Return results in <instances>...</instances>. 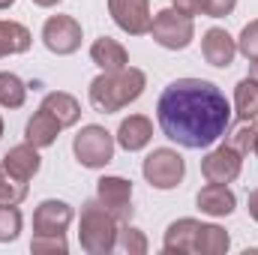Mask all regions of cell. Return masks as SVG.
Wrapping results in <instances>:
<instances>
[{
    "instance_id": "6da1fadb",
    "label": "cell",
    "mask_w": 258,
    "mask_h": 255,
    "mask_svg": "<svg viewBox=\"0 0 258 255\" xmlns=\"http://www.w3.org/2000/svg\"><path fill=\"white\" fill-rule=\"evenodd\" d=\"M156 120L165 138L186 150L216 144L231 123L225 93L204 78H177L156 99Z\"/></svg>"
},
{
    "instance_id": "7a4b0ae2",
    "label": "cell",
    "mask_w": 258,
    "mask_h": 255,
    "mask_svg": "<svg viewBox=\"0 0 258 255\" xmlns=\"http://www.w3.org/2000/svg\"><path fill=\"white\" fill-rule=\"evenodd\" d=\"M147 87V75L135 66H123L117 72H102L90 81L87 96L90 105L102 114H114L120 108H126L129 102H135Z\"/></svg>"
},
{
    "instance_id": "3957f363",
    "label": "cell",
    "mask_w": 258,
    "mask_h": 255,
    "mask_svg": "<svg viewBox=\"0 0 258 255\" xmlns=\"http://www.w3.org/2000/svg\"><path fill=\"white\" fill-rule=\"evenodd\" d=\"M117 228H120V222L102 207L99 198L84 201V207H81V222H78V240H81V249H84V252H90V255L114 252Z\"/></svg>"
},
{
    "instance_id": "277c9868",
    "label": "cell",
    "mask_w": 258,
    "mask_h": 255,
    "mask_svg": "<svg viewBox=\"0 0 258 255\" xmlns=\"http://www.w3.org/2000/svg\"><path fill=\"white\" fill-rule=\"evenodd\" d=\"M150 36L156 45L168 48V51H183L189 48L195 39V21L192 15L180 12V9H159L153 15V24H150Z\"/></svg>"
},
{
    "instance_id": "5b68a950",
    "label": "cell",
    "mask_w": 258,
    "mask_h": 255,
    "mask_svg": "<svg viewBox=\"0 0 258 255\" xmlns=\"http://www.w3.org/2000/svg\"><path fill=\"white\" fill-rule=\"evenodd\" d=\"M114 135L99 123L81 126V132L72 138V153L84 168H105L114 159Z\"/></svg>"
},
{
    "instance_id": "8992f818",
    "label": "cell",
    "mask_w": 258,
    "mask_h": 255,
    "mask_svg": "<svg viewBox=\"0 0 258 255\" xmlns=\"http://www.w3.org/2000/svg\"><path fill=\"white\" fill-rule=\"evenodd\" d=\"M141 174L144 180L153 186V189H177L183 183V174H186V162L177 150L171 147H156L153 153H147L144 165H141Z\"/></svg>"
},
{
    "instance_id": "52a82bcc",
    "label": "cell",
    "mask_w": 258,
    "mask_h": 255,
    "mask_svg": "<svg viewBox=\"0 0 258 255\" xmlns=\"http://www.w3.org/2000/svg\"><path fill=\"white\" fill-rule=\"evenodd\" d=\"M42 42L57 57L75 54L81 48V24L72 15H51L42 24Z\"/></svg>"
},
{
    "instance_id": "ba28073f",
    "label": "cell",
    "mask_w": 258,
    "mask_h": 255,
    "mask_svg": "<svg viewBox=\"0 0 258 255\" xmlns=\"http://www.w3.org/2000/svg\"><path fill=\"white\" fill-rule=\"evenodd\" d=\"M96 198L120 225L129 222V216H132V183L126 177H117V174L99 177L96 180Z\"/></svg>"
},
{
    "instance_id": "9c48e42d",
    "label": "cell",
    "mask_w": 258,
    "mask_h": 255,
    "mask_svg": "<svg viewBox=\"0 0 258 255\" xmlns=\"http://www.w3.org/2000/svg\"><path fill=\"white\" fill-rule=\"evenodd\" d=\"M108 12H111L114 24L129 36L150 33V24H153L150 0H108Z\"/></svg>"
},
{
    "instance_id": "30bf717a",
    "label": "cell",
    "mask_w": 258,
    "mask_h": 255,
    "mask_svg": "<svg viewBox=\"0 0 258 255\" xmlns=\"http://www.w3.org/2000/svg\"><path fill=\"white\" fill-rule=\"evenodd\" d=\"M243 171V156L237 150H231L228 144L210 150L201 159V174L207 183H234Z\"/></svg>"
},
{
    "instance_id": "8fae6325",
    "label": "cell",
    "mask_w": 258,
    "mask_h": 255,
    "mask_svg": "<svg viewBox=\"0 0 258 255\" xmlns=\"http://www.w3.org/2000/svg\"><path fill=\"white\" fill-rule=\"evenodd\" d=\"M72 216H75V210L66 201L45 198L33 213V234H66Z\"/></svg>"
},
{
    "instance_id": "7c38bea8",
    "label": "cell",
    "mask_w": 258,
    "mask_h": 255,
    "mask_svg": "<svg viewBox=\"0 0 258 255\" xmlns=\"http://www.w3.org/2000/svg\"><path fill=\"white\" fill-rule=\"evenodd\" d=\"M201 54L210 66H219V69H228L237 57V39H231L228 30L222 27H210L204 36H201Z\"/></svg>"
},
{
    "instance_id": "4fadbf2b",
    "label": "cell",
    "mask_w": 258,
    "mask_h": 255,
    "mask_svg": "<svg viewBox=\"0 0 258 255\" xmlns=\"http://www.w3.org/2000/svg\"><path fill=\"white\" fill-rule=\"evenodd\" d=\"M195 204H198L201 213L219 219V216H231V213H234L237 198H234V192L228 189V183H207V186L198 189Z\"/></svg>"
},
{
    "instance_id": "5bb4252c",
    "label": "cell",
    "mask_w": 258,
    "mask_h": 255,
    "mask_svg": "<svg viewBox=\"0 0 258 255\" xmlns=\"http://www.w3.org/2000/svg\"><path fill=\"white\" fill-rule=\"evenodd\" d=\"M0 165L6 171H12L15 177H21V180H33L39 174V168H42V156H39V147H33L30 141H24V144L9 147V153L3 156Z\"/></svg>"
},
{
    "instance_id": "9a60e30c",
    "label": "cell",
    "mask_w": 258,
    "mask_h": 255,
    "mask_svg": "<svg viewBox=\"0 0 258 255\" xmlns=\"http://www.w3.org/2000/svg\"><path fill=\"white\" fill-rule=\"evenodd\" d=\"M150 138H153V123L144 114H129V117H123L120 126H117V135H114V141L123 150H129V153L144 150L150 144Z\"/></svg>"
},
{
    "instance_id": "2e32d148",
    "label": "cell",
    "mask_w": 258,
    "mask_h": 255,
    "mask_svg": "<svg viewBox=\"0 0 258 255\" xmlns=\"http://www.w3.org/2000/svg\"><path fill=\"white\" fill-rule=\"evenodd\" d=\"M198 219L192 216H183V219H174L168 228H165V240H162V249L171 255H189L195 252V237H198Z\"/></svg>"
},
{
    "instance_id": "e0dca14e",
    "label": "cell",
    "mask_w": 258,
    "mask_h": 255,
    "mask_svg": "<svg viewBox=\"0 0 258 255\" xmlns=\"http://www.w3.org/2000/svg\"><path fill=\"white\" fill-rule=\"evenodd\" d=\"M39 108L48 111V114H51L63 129L75 126V123L81 120V105H78V99H75L72 93H63V90H51V93H45Z\"/></svg>"
},
{
    "instance_id": "ac0fdd59",
    "label": "cell",
    "mask_w": 258,
    "mask_h": 255,
    "mask_svg": "<svg viewBox=\"0 0 258 255\" xmlns=\"http://www.w3.org/2000/svg\"><path fill=\"white\" fill-rule=\"evenodd\" d=\"M90 60L99 66L102 72H117V69L129 66V54H126V48H123L117 39H111V36H99V39L90 45Z\"/></svg>"
},
{
    "instance_id": "d6986e66",
    "label": "cell",
    "mask_w": 258,
    "mask_h": 255,
    "mask_svg": "<svg viewBox=\"0 0 258 255\" xmlns=\"http://www.w3.org/2000/svg\"><path fill=\"white\" fill-rule=\"evenodd\" d=\"M60 129H63V126H60V123H57V120H54L48 111H42V108H39V111H36V114L27 120L24 138H27L33 147H39V150H42V147H51V144L57 141Z\"/></svg>"
},
{
    "instance_id": "ffe728a7",
    "label": "cell",
    "mask_w": 258,
    "mask_h": 255,
    "mask_svg": "<svg viewBox=\"0 0 258 255\" xmlns=\"http://www.w3.org/2000/svg\"><path fill=\"white\" fill-rule=\"evenodd\" d=\"M33 36L24 24L18 21H0V57H9V54H24L30 48Z\"/></svg>"
},
{
    "instance_id": "44dd1931",
    "label": "cell",
    "mask_w": 258,
    "mask_h": 255,
    "mask_svg": "<svg viewBox=\"0 0 258 255\" xmlns=\"http://www.w3.org/2000/svg\"><path fill=\"white\" fill-rule=\"evenodd\" d=\"M228 246H231V237H228V231L225 228H219V225H207V222H201L198 225V237H195V255H222L228 252Z\"/></svg>"
},
{
    "instance_id": "7402d4cb",
    "label": "cell",
    "mask_w": 258,
    "mask_h": 255,
    "mask_svg": "<svg viewBox=\"0 0 258 255\" xmlns=\"http://www.w3.org/2000/svg\"><path fill=\"white\" fill-rule=\"evenodd\" d=\"M234 111L240 120H255L258 117V81L243 78L234 87Z\"/></svg>"
},
{
    "instance_id": "603a6c76",
    "label": "cell",
    "mask_w": 258,
    "mask_h": 255,
    "mask_svg": "<svg viewBox=\"0 0 258 255\" xmlns=\"http://www.w3.org/2000/svg\"><path fill=\"white\" fill-rule=\"evenodd\" d=\"M27 99V84L15 72H0V105L3 108H21Z\"/></svg>"
},
{
    "instance_id": "cb8c5ba5",
    "label": "cell",
    "mask_w": 258,
    "mask_h": 255,
    "mask_svg": "<svg viewBox=\"0 0 258 255\" xmlns=\"http://www.w3.org/2000/svg\"><path fill=\"white\" fill-rule=\"evenodd\" d=\"M255 135H258L255 120H240L237 126L225 135V144H228L231 150H237L240 156H246V153L255 150Z\"/></svg>"
},
{
    "instance_id": "d4e9b609",
    "label": "cell",
    "mask_w": 258,
    "mask_h": 255,
    "mask_svg": "<svg viewBox=\"0 0 258 255\" xmlns=\"http://www.w3.org/2000/svg\"><path fill=\"white\" fill-rule=\"evenodd\" d=\"M27 198V180L15 177L0 165V204H21Z\"/></svg>"
},
{
    "instance_id": "484cf974",
    "label": "cell",
    "mask_w": 258,
    "mask_h": 255,
    "mask_svg": "<svg viewBox=\"0 0 258 255\" xmlns=\"http://www.w3.org/2000/svg\"><path fill=\"white\" fill-rule=\"evenodd\" d=\"M21 225H24V219H21L18 204H0V243L18 240Z\"/></svg>"
},
{
    "instance_id": "4316f807",
    "label": "cell",
    "mask_w": 258,
    "mask_h": 255,
    "mask_svg": "<svg viewBox=\"0 0 258 255\" xmlns=\"http://www.w3.org/2000/svg\"><path fill=\"white\" fill-rule=\"evenodd\" d=\"M114 249H120V252H126V255H144L147 252V237H144V231H138V228H132L129 222H123V225L117 228V243H114Z\"/></svg>"
},
{
    "instance_id": "83f0119b",
    "label": "cell",
    "mask_w": 258,
    "mask_h": 255,
    "mask_svg": "<svg viewBox=\"0 0 258 255\" xmlns=\"http://www.w3.org/2000/svg\"><path fill=\"white\" fill-rule=\"evenodd\" d=\"M30 252H36V255L60 252V255H66V252H69L66 234H33V240H30Z\"/></svg>"
},
{
    "instance_id": "f1b7e54d",
    "label": "cell",
    "mask_w": 258,
    "mask_h": 255,
    "mask_svg": "<svg viewBox=\"0 0 258 255\" xmlns=\"http://www.w3.org/2000/svg\"><path fill=\"white\" fill-rule=\"evenodd\" d=\"M237 51H240L246 60H258V18H255V21H249V24L240 30Z\"/></svg>"
},
{
    "instance_id": "f546056e",
    "label": "cell",
    "mask_w": 258,
    "mask_h": 255,
    "mask_svg": "<svg viewBox=\"0 0 258 255\" xmlns=\"http://www.w3.org/2000/svg\"><path fill=\"white\" fill-rule=\"evenodd\" d=\"M237 6V0H201V15L207 18H225L231 15Z\"/></svg>"
},
{
    "instance_id": "4dcf8cb0",
    "label": "cell",
    "mask_w": 258,
    "mask_h": 255,
    "mask_svg": "<svg viewBox=\"0 0 258 255\" xmlns=\"http://www.w3.org/2000/svg\"><path fill=\"white\" fill-rule=\"evenodd\" d=\"M171 6L186 15H201V0H171Z\"/></svg>"
},
{
    "instance_id": "1f68e13d",
    "label": "cell",
    "mask_w": 258,
    "mask_h": 255,
    "mask_svg": "<svg viewBox=\"0 0 258 255\" xmlns=\"http://www.w3.org/2000/svg\"><path fill=\"white\" fill-rule=\"evenodd\" d=\"M246 210H249V216L258 222V189L249 192V198H246Z\"/></svg>"
},
{
    "instance_id": "d6a6232c",
    "label": "cell",
    "mask_w": 258,
    "mask_h": 255,
    "mask_svg": "<svg viewBox=\"0 0 258 255\" xmlns=\"http://www.w3.org/2000/svg\"><path fill=\"white\" fill-rule=\"evenodd\" d=\"M36 6H42V9H51V6H57V3H63V0H33Z\"/></svg>"
},
{
    "instance_id": "836d02e7",
    "label": "cell",
    "mask_w": 258,
    "mask_h": 255,
    "mask_svg": "<svg viewBox=\"0 0 258 255\" xmlns=\"http://www.w3.org/2000/svg\"><path fill=\"white\" fill-rule=\"evenodd\" d=\"M249 78L258 81V60H249Z\"/></svg>"
},
{
    "instance_id": "e575fe53",
    "label": "cell",
    "mask_w": 258,
    "mask_h": 255,
    "mask_svg": "<svg viewBox=\"0 0 258 255\" xmlns=\"http://www.w3.org/2000/svg\"><path fill=\"white\" fill-rule=\"evenodd\" d=\"M12 3H15V0H0V9H9Z\"/></svg>"
},
{
    "instance_id": "d590c367",
    "label": "cell",
    "mask_w": 258,
    "mask_h": 255,
    "mask_svg": "<svg viewBox=\"0 0 258 255\" xmlns=\"http://www.w3.org/2000/svg\"><path fill=\"white\" fill-rule=\"evenodd\" d=\"M0 138H3V117H0Z\"/></svg>"
},
{
    "instance_id": "8d00e7d4",
    "label": "cell",
    "mask_w": 258,
    "mask_h": 255,
    "mask_svg": "<svg viewBox=\"0 0 258 255\" xmlns=\"http://www.w3.org/2000/svg\"><path fill=\"white\" fill-rule=\"evenodd\" d=\"M255 153H258V135H255Z\"/></svg>"
}]
</instances>
